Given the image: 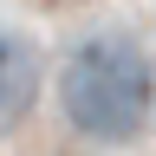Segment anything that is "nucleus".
<instances>
[{"instance_id": "1", "label": "nucleus", "mask_w": 156, "mask_h": 156, "mask_svg": "<svg viewBox=\"0 0 156 156\" xmlns=\"http://www.w3.org/2000/svg\"><path fill=\"white\" fill-rule=\"evenodd\" d=\"M58 104L85 143L124 150L156 117V65L130 33H91L72 46L65 72H58Z\"/></svg>"}, {"instance_id": "2", "label": "nucleus", "mask_w": 156, "mask_h": 156, "mask_svg": "<svg viewBox=\"0 0 156 156\" xmlns=\"http://www.w3.org/2000/svg\"><path fill=\"white\" fill-rule=\"evenodd\" d=\"M33 104H39V52L26 33L0 26V136H13L26 124Z\"/></svg>"}]
</instances>
